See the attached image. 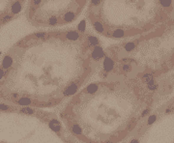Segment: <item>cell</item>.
I'll return each instance as SVG.
<instances>
[{"label": "cell", "instance_id": "7c38bea8", "mask_svg": "<svg viewBox=\"0 0 174 143\" xmlns=\"http://www.w3.org/2000/svg\"><path fill=\"white\" fill-rule=\"evenodd\" d=\"M14 16L11 15V13H6L4 14V15H2L1 17H0V23L1 24H4L6 22H10V20L13 19Z\"/></svg>", "mask_w": 174, "mask_h": 143}, {"label": "cell", "instance_id": "9c48e42d", "mask_svg": "<svg viewBox=\"0 0 174 143\" xmlns=\"http://www.w3.org/2000/svg\"><path fill=\"white\" fill-rule=\"evenodd\" d=\"M66 38H67L68 40H71V41H78L79 39V37H81V35L78 32V31L75 30H70L67 31V33L65 34Z\"/></svg>", "mask_w": 174, "mask_h": 143}, {"label": "cell", "instance_id": "5bb4252c", "mask_svg": "<svg viewBox=\"0 0 174 143\" xmlns=\"http://www.w3.org/2000/svg\"><path fill=\"white\" fill-rule=\"evenodd\" d=\"M71 129H72V132H73V134H75V135H81L82 130H81V128L79 127V125H78L76 123L72 124Z\"/></svg>", "mask_w": 174, "mask_h": 143}, {"label": "cell", "instance_id": "9a60e30c", "mask_svg": "<svg viewBox=\"0 0 174 143\" xmlns=\"http://www.w3.org/2000/svg\"><path fill=\"white\" fill-rule=\"evenodd\" d=\"M146 87H147V89L148 90H150V91H156V90H158L159 88V84H158V82H156V80H152V81L150 82H148L147 84H146Z\"/></svg>", "mask_w": 174, "mask_h": 143}, {"label": "cell", "instance_id": "603a6c76", "mask_svg": "<svg viewBox=\"0 0 174 143\" xmlns=\"http://www.w3.org/2000/svg\"><path fill=\"white\" fill-rule=\"evenodd\" d=\"M47 24H48V25H51V26L57 25V24H58V19L56 17H50V19H48V20H47Z\"/></svg>", "mask_w": 174, "mask_h": 143}, {"label": "cell", "instance_id": "e0dca14e", "mask_svg": "<svg viewBox=\"0 0 174 143\" xmlns=\"http://www.w3.org/2000/svg\"><path fill=\"white\" fill-rule=\"evenodd\" d=\"M34 38L37 40H46V39H48V38H50V35L45 32H38L36 34H34Z\"/></svg>", "mask_w": 174, "mask_h": 143}, {"label": "cell", "instance_id": "4fadbf2b", "mask_svg": "<svg viewBox=\"0 0 174 143\" xmlns=\"http://www.w3.org/2000/svg\"><path fill=\"white\" fill-rule=\"evenodd\" d=\"M99 86L97 83H92V84H90L87 86V88L85 89V92L87 94H95L97 92V90H98Z\"/></svg>", "mask_w": 174, "mask_h": 143}, {"label": "cell", "instance_id": "ac0fdd59", "mask_svg": "<svg viewBox=\"0 0 174 143\" xmlns=\"http://www.w3.org/2000/svg\"><path fill=\"white\" fill-rule=\"evenodd\" d=\"M19 113L26 114V115H32L35 113V110L28 106H23V107H22V109H19Z\"/></svg>", "mask_w": 174, "mask_h": 143}, {"label": "cell", "instance_id": "3957f363", "mask_svg": "<svg viewBox=\"0 0 174 143\" xmlns=\"http://www.w3.org/2000/svg\"><path fill=\"white\" fill-rule=\"evenodd\" d=\"M91 57L94 59V60L98 61V60H101V59H103L104 57H106V53H104V51L103 50V48L100 46H98V47H94L92 50Z\"/></svg>", "mask_w": 174, "mask_h": 143}, {"label": "cell", "instance_id": "f1b7e54d", "mask_svg": "<svg viewBox=\"0 0 174 143\" xmlns=\"http://www.w3.org/2000/svg\"><path fill=\"white\" fill-rule=\"evenodd\" d=\"M150 113V109H144L143 110V112L141 113V117H145V116H147V115Z\"/></svg>", "mask_w": 174, "mask_h": 143}, {"label": "cell", "instance_id": "277c9868", "mask_svg": "<svg viewBox=\"0 0 174 143\" xmlns=\"http://www.w3.org/2000/svg\"><path fill=\"white\" fill-rule=\"evenodd\" d=\"M114 60L112 58H110L109 56H106L104 59V72H106L109 74V72H111L114 68Z\"/></svg>", "mask_w": 174, "mask_h": 143}, {"label": "cell", "instance_id": "ffe728a7", "mask_svg": "<svg viewBox=\"0 0 174 143\" xmlns=\"http://www.w3.org/2000/svg\"><path fill=\"white\" fill-rule=\"evenodd\" d=\"M133 70V67L130 64H126V63H122L121 65V71L124 73H130Z\"/></svg>", "mask_w": 174, "mask_h": 143}, {"label": "cell", "instance_id": "1f68e13d", "mask_svg": "<svg viewBox=\"0 0 174 143\" xmlns=\"http://www.w3.org/2000/svg\"><path fill=\"white\" fill-rule=\"evenodd\" d=\"M129 143H139V140L137 138H133Z\"/></svg>", "mask_w": 174, "mask_h": 143}, {"label": "cell", "instance_id": "836d02e7", "mask_svg": "<svg viewBox=\"0 0 174 143\" xmlns=\"http://www.w3.org/2000/svg\"><path fill=\"white\" fill-rule=\"evenodd\" d=\"M0 25H1V23H0Z\"/></svg>", "mask_w": 174, "mask_h": 143}, {"label": "cell", "instance_id": "ba28073f", "mask_svg": "<svg viewBox=\"0 0 174 143\" xmlns=\"http://www.w3.org/2000/svg\"><path fill=\"white\" fill-rule=\"evenodd\" d=\"M14 103L19 104V106H22L23 107V106H28L30 104H32L33 101L31 100L30 98H27V97H19V99L16 100Z\"/></svg>", "mask_w": 174, "mask_h": 143}, {"label": "cell", "instance_id": "7402d4cb", "mask_svg": "<svg viewBox=\"0 0 174 143\" xmlns=\"http://www.w3.org/2000/svg\"><path fill=\"white\" fill-rule=\"evenodd\" d=\"M135 47H137V43L130 42V43L126 44V46H125V50H126V51H132V50H134V48Z\"/></svg>", "mask_w": 174, "mask_h": 143}, {"label": "cell", "instance_id": "8992f818", "mask_svg": "<svg viewBox=\"0 0 174 143\" xmlns=\"http://www.w3.org/2000/svg\"><path fill=\"white\" fill-rule=\"evenodd\" d=\"M86 45H87V48H94V47L100 46V42L97 37L89 35L86 39Z\"/></svg>", "mask_w": 174, "mask_h": 143}, {"label": "cell", "instance_id": "5b68a950", "mask_svg": "<svg viewBox=\"0 0 174 143\" xmlns=\"http://www.w3.org/2000/svg\"><path fill=\"white\" fill-rule=\"evenodd\" d=\"M22 2L20 1H14L12 2L11 6H10V12H11V15L15 16L17 15L22 12Z\"/></svg>", "mask_w": 174, "mask_h": 143}, {"label": "cell", "instance_id": "30bf717a", "mask_svg": "<svg viewBox=\"0 0 174 143\" xmlns=\"http://www.w3.org/2000/svg\"><path fill=\"white\" fill-rule=\"evenodd\" d=\"M93 26L95 27L97 32H99L101 34H106V29H104V24L101 22H99V20H95V22H93Z\"/></svg>", "mask_w": 174, "mask_h": 143}, {"label": "cell", "instance_id": "f546056e", "mask_svg": "<svg viewBox=\"0 0 174 143\" xmlns=\"http://www.w3.org/2000/svg\"><path fill=\"white\" fill-rule=\"evenodd\" d=\"M41 0H34V1L31 3L32 5H34V6H38V5H40L41 4Z\"/></svg>", "mask_w": 174, "mask_h": 143}, {"label": "cell", "instance_id": "44dd1931", "mask_svg": "<svg viewBox=\"0 0 174 143\" xmlns=\"http://www.w3.org/2000/svg\"><path fill=\"white\" fill-rule=\"evenodd\" d=\"M159 3L163 8H169V7L172 6V2L169 1V0H160Z\"/></svg>", "mask_w": 174, "mask_h": 143}, {"label": "cell", "instance_id": "8fae6325", "mask_svg": "<svg viewBox=\"0 0 174 143\" xmlns=\"http://www.w3.org/2000/svg\"><path fill=\"white\" fill-rule=\"evenodd\" d=\"M75 17H76V14L70 11L64 15V22H71L75 19Z\"/></svg>", "mask_w": 174, "mask_h": 143}, {"label": "cell", "instance_id": "4316f807", "mask_svg": "<svg viewBox=\"0 0 174 143\" xmlns=\"http://www.w3.org/2000/svg\"><path fill=\"white\" fill-rule=\"evenodd\" d=\"M84 30H85V20H82L81 23L78 25V32L83 33L84 32Z\"/></svg>", "mask_w": 174, "mask_h": 143}, {"label": "cell", "instance_id": "cb8c5ba5", "mask_svg": "<svg viewBox=\"0 0 174 143\" xmlns=\"http://www.w3.org/2000/svg\"><path fill=\"white\" fill-rule=\"evenodd\" d=\"M157 120V115L153 114V115H150V116L148 117V120H147V125L148 126H151V125H153L156 122Z\"/></svg>", "mask_w": 174, "mask_h": 143}, {"label": "cell", "instance_id": "83f0119b", "mask_svg": "<svg viewBox=\"0 0 174 143\" xmlns=\"http://www.w3.org/2000/svg\"><path fill=\"white\" fill-rule=\"evenodd\" d=\"M6 75H7V71H5V70H3L1 67H0V82L5 78Z\"/></svg>", "mask_w": 174, "mask_h": 143}, {"label": "cell", "instance_id": "d6a6232c", "mask_svg": "<svg viewBox=\"0 0 174 143\" xmlns=\"http://www.w3.org/2000/svg\"><path fill=\"white\" fill-rule=\"evenodd\" d=\"M0 55H1V51H0Z\"/></svg>", "mask_w": 174, "mask_h": 143}, {"label": "cell", "instance_id": "52a82bcc", "mask_svg": "<svg viewBox=\"0 0 174 143\" xmlns=\"http://www.w3.org/2000/svg\"><path fill=\"white\" fill-rule=\"evenodd\" d=\"M48 126H50V128L51 129L52 131L57 132V134H59V132H61L62 128H61V124L59 123V121L54 119V118H52V119H50V121H48Z\"/></svg>", "mask_w": 174, "mask_h": 143}, {"label": "cell", "instance_id": "484cf974", "mask_svg": "<svg viewBox=\"0 0 174 143\" xmlns=\"http://www.w3.org/2000/svg\"><path fill=\"white\" fill-rule=\"evenodd\" d=\"M172 112H174V106H172V104H170V106H168L165 109V114H171Z\"/></svg>", "mask_w": 174, "mask_h": 143}, {"label": "cell", "instance_id": "7a4b0ae2", "mask_svg": "<svg viewBox=\"0 0 174 143\" xmlns=\"http://www.w3.org/2000/svg\"><path fill=\"white\" fill-rule=\"evenodd\" d=\"M79 85H81V82L79 81H75V82H73L72 84H70L67 88H66V90L63 92V95L65 97H69V96H72L74 95V94L78 91V87Z\"/></svg>", "mask_w": 174, "mask_h": 143}, {"label": "cell", "instance_id": "d4e9b609", "mask_svg": "<svg viewBox=\"0 0 174 143\" xmlns=\"http://www.w3.org/2000/svg\"><path fill=\"white\" fill-rule=\"evenodd\" d=\"M13 109L12 106H8V104L5 103H0V111H9Z\"/></svg>", "mask_w": 174, "mask_h": 143}, {"label": "cell", "instance_id": "d6986e66", "mask_svg": "<svg viewBox=\"0 0 174 143\" xmlns=\"http://www.w3.org/2000/svg\"><path fill=\"white\" fill-rule=\"evenodd\" d=\"M110 36L115 37V38H122L125 36V32H124V30H122V29H116V30H114L113 32H111Z\"/></svg>", "mask_w": 174, "mask_h": 143}, {"label": "cell", "instance_id": "6da1fadb", "mask_svg": "<svg viewBox=\"0 0 174 143\" xmlns=\"http://www.w3.org/2000/svg\"><path fill=\"white\" fill-rule=\"evenodd\" d=\"M14 64H15V59H14V57L11 54H7L4 56V58L2 59L1 68L8 72L9 70L14 66Z\"/></svg>", "mask_w": 174, "mask_h": 143}, {"label": "cell", "instance_id": "2e32d148", "mask_svg": "<svg viewBox=\"0 0 174 143\" xmlns=\"http://www.w3.org/2000/svg\"><path fill=\"white\" fill-rule=\"evenodd\" d=\"M141 79L143 80V82L145 83V84H147L148 82L152 81V80H154L155 78H154V75H153V74H151V73H145V74L142 75Z\"/></svg>", "mask_w": 174, "mask_h": 143}, {"label": "cell", "instance_id": "4dcf8cb0", "mask_svg": "<svg viewBox=\"0 0 174 143\" xmlns=\"http://www.w3.org/2000/svg\"><path fill=\"white\" fill-rule=\"evenodd\" d=\"M101 1H91V4L93 5V6H98V5H100L101 4Z\"/></svg>", "mask_w": 174, "mask_h": 143}]
</instances>
